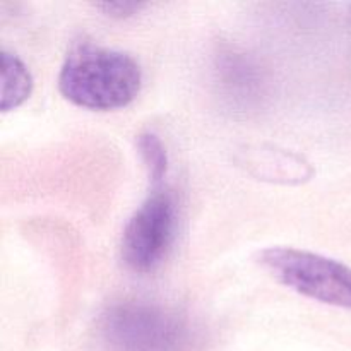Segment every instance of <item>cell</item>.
Masks as SVG:
<instances>
[{"label":"cell","mask_w":351,"mask_h":351,"mask_svg":"<svg viewBox=\"0 0 351 351\" xmlns=\"http://www.w3.org/2000/svg\"><path fill=\"white\" fill-rule=\"evenodd\" d=\"M143 72L130 55L84 45L71 51L58 75L60 93L89 110L127 106L141 91Z\"/></svg>","instance_id":"cell-1"},{"label":"cell","mask_w":351,"mask_h":351,"mask_svg":"<svg viewBox=\"0 0 351 351\" xmlns=\"http://www.w3.org/2000/svg\"><path fill=\"white\" fill-rule=\"evenodd\" d=\"M110 351H178L187 329L175 312L143 300L112 304L99 319Z\"/></svg>","instance_id":"cell-2"},{"label":"cell","mask_w":351,"mask_h":351,"mask_svg":"<svg viewBox=\"0 0 351 351\" xmlns=\"http://www.w3.org/2000/svg\"><path fill=\"white\" fill-rule=\"evenodd\" d=\"M259 263L285 287L322 304L351 311V267L291 247H271Z\"/></svg>","instance_id":"cell-3"},{"label":"cell","mask_w":351,"mask_h":351,"mask_svg":"<svg viewBox=\"0 0 351 351\" xmlns=\"http://www.w3.org/2000/svg\"><path fill=\"white\" fill-rule=\"evenodd\" d=\"M177 202L168 191L151 194L127 223L122 259L136 273H149L167 257L177 232Z\"/></svg>","instance_id":"cell-4"},{"label":"cell","mask_w":351,"mask_h":351,"mask_svg":"<svg viewBox=\"0 0 351 351\" xmlns=\"http://www.w3.org/2000/svg\"><path fill=\"white\" fill-rule=\"evenodd\" d=\"M216 81L223 96L235 108L250 110L263 95V77L249 57L235 50L219 51L216 60Z\"/></svg>","instance_id":"cell-5"},{"label":"cell","mask_w":351,"mask_h":351,"mask_svg":"<svg viewBox=\"0 0 351 351\" xmlns=\"http://www.w3.org/2000/svg\"><path fill=\"white\" fill-rule=\"evenodd\" d=\"M33 91V77L17 55L2 51V112L23 105Z\"/></svg>","instance_id":"cell-6"},{"label":"cell","mask_w":351,"mask_h":351,"mask_svg":"<svg viewBox=\"0 0 351 351\" xmlns=\"http://www.w3.org/2000/svg\"><path fill=\"white\" fill-rule=\"evenodd\" d=\"M137 147L146 163L147 171L153 182H160L168 168V156L160 137L151 132H144L137 137Z\"/></svg>","instance_id":"cell-7"},{"label":"cell","mask_w":351,"mask_h":351,"mask_svg":"<svg viewBox=\"0 0 351 351\" xmlns=\"http://www.w3.org/2000/svg\"><path fill=\"white\" fill-rule=\"evenodd\" d=\"M98 9H101L103 12L108 14L112 17H129L132 14L139 12L143 7H146V3L141 2H105L98 3Z\"/></svg>","instance_id":"cell-8"},{"label":"cell","mask_w":351,"mask_h":351,"mask_svg":"<svg viewBox=\"0 0 351 351\" xmlns=\"http://www.w3.org/2000/svg\"><path fill=\"white\" fill-rule=\"evenodd\" d=\"M350 19H351V14H350Z\"/></svg>","instance_id":"cell-9"}]
</instances>
